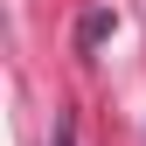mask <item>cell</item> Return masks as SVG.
<instances>
[]
</instances>
